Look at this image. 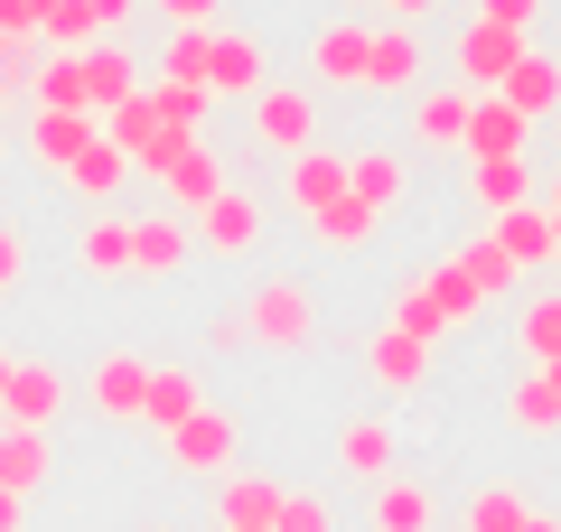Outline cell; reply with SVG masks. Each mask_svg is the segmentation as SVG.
Segmentation results:
<instances>
[{
  "mask_svg": "<svg viewBox=\"0 0 561 532\" xmlns=\"http://www.w3.org/2000/svg\"><path fill=\"white\" fill-rule=\"evenodd\" d=\"M234 317H243V336H253V346L300 355L309 336H319V290H309V280H290V271H262L253 290L234 299Z\"/></svg>",
  "mask_w": 561,
  "mask_h": 532,
  "instance_id": "6da1fadb",
  "label": "cell"
},
{
  "mask_svg": "<svg viewBox=\"0 0 561 532\" xmlns=\"http://www.w3.org/2000/svg\"><path fill=\"white\" fill-rule=\"evenodd\" d=\"M140 169L169 187V206H179V216H206V206L234 187V177H225V159L206 150V131H160L150 150H140Z\"/></svg>",
  "mask_w": 561,
  "mask_h": 532,
  "instance_id": "7a4b0ae2",
  "label": "cell"
},
{
  "mask_svg": "<svg viewBox=\"0 0 561 532\" xmlns=\"http://www.w3.org/2000/svg\"><path fill=\"white\" fill-rule=\"evenodd\" d=\"M253 140L280 159L319 150V84H262L253 94Z\"/></svg>",
  "mask_w": 561,
  "mask_h": 532,
  "instance_id": "3957f363",
  "label": "cell"
},
{
  "mask_svg": "<svg viewBox=\"0 0 561 532\" xmlns=\"http://www.w3.org/2000/svg\"><path fill=\"white\" fill-rule=\"evenodd\" d=\"M234 458H243V420L216 412V402L169 430V467H179V476H234Z\"/></svg>",
  "mask_w": 561,
  "mask_h": 532,
  "instance_id": "277c9868",
  "label": "cell"
},
{
  "mask_svg": "<svg viewBox=\"0 0 561 532\" xmlns=\"http://www.w3.org/2000/svg\"><path fill=\"white\" fill-rule=\"evenodd\" d=\"M524 47H534V38H515V28H496V20H478V10H468V28H459V47H449V66H459L468 94H496V84L515 76Z\"/></svg>",
  "mask_w": 561,
  "mask_h": 532,
  "instance_id": "5b68a950",
  "label": "cell"
},
{
  "mask_svg": "<svg viewBox=\"0 0 561 532\" xmlns=\"http://www.w3.org/2000/svg\"><path fill=\"white\" fill-rule=\"evenodd\" d=\"M262 84H272V57H262V38H243V28H216V47H206V94H216V103H253Z\"/></svg>",
  "mask_w": 561,
  "mask_h": 532,
  "instance_id": "8992f818",
  "label": "cell"
},
{
  "mask_svg": "<svg viewBox=\"0 0 561 532\" xmlns=\"http://www.w3.org/2000/svg\"><path fill=\"white\" fill-rule=\"evenodd\" d=\"M0 412L20 420V430H47V420L66 412V374L47 365V355H10V383H0Z\"/></svg>",
  "mask_w": 561,
  "mask_h": 532,
  "instance_id": "52a82bcc",
  "label": "cell"
},
{
  "mask_svg": "<svg viewBox=\"0 0 561 532\" xmlns=\"http://www.w3.org/2000/svg\"><path fill=\"white\" fill-rule=\"evenodd\" d=\"M84 393H94L103 420H140V402H150V355L103 346V355H94V374H84Z\"/></svg>",
  "mask_w": 561,
  "mask_h": 532,
  "instance_id": "ba28073f",
  "label": "cell"
},
{
  "mask_svg": "<svg viewBox=\"0 0 561 532\" xmlns=\"http://www.w3.org/2000/svg\"><path fill=\"white\" fill-rule=\"evenodd\" d=\"M459 159H534V122H524L515 103L478 94V103H468V140H459Z\"/></svg>",
  "mask_w": 561,
  "mask_h": 532,
  "instance_id": "9c48e42d",
  "label": "cell"
},
{
  "mask_svg": "<svg viewBox=\"0 0 561 532\" xmlns=\"http://www.w3.org/2000/svg\"><path fill=\"white\" fill-rule=\"evenodd\" d=\"M94 140H103V113H47V103H28V159L38 169H76Z\"/></svg>",
  "mask_w": 561,
  "mask_h": 532,
  "instance_id": "30bf717a",
  "label": "cell"
},
{
  "mask_svg": "<svg viewBox=\"0 0 561 532\" xmlns=\"http://www.w3.org/2000/svg\"><path fill=\"white\" fill-rule=\"evenodd\" d=\"M421 66H431V47H421V28H375V57H365V84L356 94H412L421 84Z\"/></svg>",
  "mask_w": 561,
  "mask_h": 532,
  "instance_id": "8fae6325",
  "label": "cell"
},
{
  "mask_svg": "<svg viewBox=\"0 0 561 532\" xmlns=\"http://www.w3.org/2000/svg\"><path fill=\"white\" fill-rule=\"evenodd\" d=\"M365 57H375V28L328 20L319 38H309V84H365Z\"/></svg>",
  "mask_w": 561,
  "mask_h": 532,
  "instance_id": "7c38bea8",
  "label": "cell"
},
{
  "mask_svg": "<svg viewBox=\"0 0 561 532\" xmlns=\"http://www.w3.org/2000/svg\"><path fill=\"white\" fill-rule=\"evenodd\" d=\"M468 197H478L486 216L542 206V169H534V159H468Z\"/></svg>",
  "mask_w": 561,
  "mask_h": 532,
  "instance_id": "4fadbf2b",
  "label": "cell"
},
{
  "mask_svg": "<svg viewBox=\"0 0 561 532\" xmlns=\"http://www.w3.org/2000/svg\"><path fill=\"white\" fill-rule=\"evenodd\" d=\"M131 271H140V280L187 271V216H179V206H160V216H131Z\"/></svg>",
  "mask_w": 561,
  "mask_h": 532,
  "instance_id": "5bb4252c",
  "label": "cell"
},
{
  "mask_svg": "<svg viewBox=\"0 0 561 532\" xmlns=\"http://www.w3.org/2000/svg\"><path fill=\"white\" fill-rule=\"evenodd\" d=\"M253 234H262V197H243V187H225V197L197 216V243L216 262H243V253H253Z\"/></svg>",
  "mask_w": 561,
  "mask_h": 532,
  "instance_id": "9a60e30c",
  "label": "cell"
},
{
  "mask_svg": "<svg viewBox=\"0 0 561 532\" xmlns=\"http://www.w3.org/2000/svg\"><path fill=\"white\" fill-rule=\"evenodd\" d=\"M47 476H57V449H47V430H20V420H0V495H38Z\"/></svg>",
  "mask_w": 561,
  "mask_h": 532,
  "instance_id": "2e32d148",
  "label": "cell"
},
{
  "mask_svg": "<svg viewBox=\"0 0 561 532\" xmlns=\"http://www.w3.org/2000/svg\"><path fill=\"white\" fill-rule=\"evenodd\" d=\"M365 374H375L393 402H412L421 383H431V346H421V336H402V327H383L375 346H365Z\"/></svg>",
  "mask_w": 561,
  "mask_h": 532,
  "instance_id": "e0dca14e",
  "label": "cell"
},
{
  "mask_svg": "<svg viewBox=\"0 0 561 532\" xmlns=\"http://www.w3.org/2000/svg\"><path fill=\"white\" fill-rule=\"evenodd\" d=\"M206 412V374L197 365H150V402H140V420H150V430H179V420H197Z\"/></svg>",
  "mask_w": 561,
  "mask_h": 532,
  "instance_id": "ac0fdd59",
  "label": "cell"
},
{
  "mask_svg": "<svg viewBox=\"0 0 561 532\" xmlns=\"http://www.w3.org/2000/svg\"><path fill=\"white\" fill-rule=\"evenodd\" d=\"M280 187H290V206H300V216H328V206L346 197V150H300L290 159V169H280Z\"/></svg>",
  "mask_w": 561,
  "mask_h": 532,
  "instance_id": "d6986e66",
  "label": "cell"
},
{
  "mask_svg": "<svg viewBox=\"0 0 561 532\" xmlns=\"http://www.w3.org/2000/svg\"><path fill=\"white\" fill-rule=\"evenodd\" d=\"M76 66H84V113H113L122 94H140V57L122 38H94Z\"/></svg>",
  "mask_w": 561,
  "mask_h": 532,
  "instance_id": "ffe728a7",
  "label": "cell"
},
{
  "mask_svg": "<svg viewBox=\"0 0 561 532\" xmlns=\"http://www.w3.org/2000/svg\"><path fill=\"white\" fill-rule=\"evenodd\" d=\"M496 103H515L524 122L561 113V57H552V47H524V57H515V76L496 84Z\"/></svg>",
  "mask_w": 561,
  "mask_h": 532,
  "instance_id": "44dd1931",
  "label": "cell"
},
{
  "mask_svg": "<svg viewBox=\"0 0 561 532\" xmlns=\"http://www.w3.org/2000/svg\"><path fill=\"white\" fill-rule=\"evenodd\" d=\"M76 262L94 280H122L131 271V216H113V206H94V216L76 224Z\"/></svg>",
  "mask_w": 561,
  "mask_h": 532,
  "instance_id": "7402d4cb",
  "label": "cell"
},
{
  "mask_svg": "<svg viewBox=\"0 0 561 532\" xmlns=\"http://www.w3.org/2000/svg\"><path fill=\"white\" fill-rule=\"evenodd\" d=\"M393 458H402V430H393V420H346V430H337V467L365 476V486H383Z\"/></svg>",
  "mask_w": 561,
  "mask_h": 532,
  "instance_id": "603a6c76",
  "label": "cell"
},
{
  "mask_svg": "<svg viewBox=\"0 0 561 532\" xmlns=\"http://www.w3.org/2000/svg\"><path fill=\"white\" fill-rule=\"evenodd\" d=\"M280 495H290V486H272L262 467H234V476H225V495H216V513H225V532H272Z\"/></svg>",
  "mask_w": 561,
  "mask_h": 532,
  "instance_id": "cb8c5ba5",
  "label": "cell"
},
{
  "mask_svg": "<svg viewBox=\"0 0 561 532\" xmlns=\"http://www.w3.org/2000/svg\"><path fill=\"white\" fill-rule=\"evenodd\" d=\"M402 187H412V159H402V150H346V197H356V206L383 216Z\"/></svg>",
  "mask_w": 561,
  "mask_h": 532,
  "instance_id": "d4e9b609",
  "label": "cell"
},
{
  "mask_svg": "<svg viewBox=\"0 0 561 532\" xmlns=\"http://www.w3.org/2000/svg\"><path fill=\"white\" fill-rule=\"evenodd\" d=\"M486 243H496L515 271H542L552 262V216L542 206H515V216H486Z\"/></svg>",
  "mask_w": 561,
  "mask_h": 532,
  "instance_id": "484cf974",
  "label": "cell"
},
{
  "mask_svg": "<svg viewBox=\"0 0 561 532\" xmlns=\"http://www.w3.org/2000/svg\"><path fill=\"white\" fill-rule=\"evenodd\" d=\"M468 103H478L468 84H431V94L412 103V131H421V150H459V140H468Z\"/></svg>",
  "mask_w": 561,
  "mask_h": 532,
  "instance_id": "4316f807",
  "label": "cell"
},
{
  "mask_svg": "<svg viewBox=\"0 0 561 532\" xmlns=\"http://www.w3.org/2000/svg\"><path fill=\"white\" fill-rule=\"evenodd\" d=\"M431 523H440V495L421 476H383L375 486V532H431Z\"/></svg>",
  "mask_w": 561,
  "mask_h": 532,
  "instance_id": "83f0119b",
  "label": "cell"
},
{
  "mask_svg": "<svg viewBox=\"0 0 561 532\" xmlns=\"http://www.w3.org/2000/svg\"><path fill=\"white\" fill-rule=\"evenodd\" d=\"M505 430H524V439L561 430V383H552V365H534V374L505 393Z\"/></svg>",
  "mask_w": 561,
  "mask_h": 532,
  "instance_id": "f1b7e54d",
  "label": "cell"
},
{
  "mask_svg": "<svg viewBox=\"0 0 561 532\" xmlns=\"http://www.w3.org/2000/svg\"><path fill=\"white\" fill-rule=\"evenodd\" d=\"M57 177H66V187H76L84 206H113V197H122V177H131V159H122L113 140H94V150H84L76 169H57Z\"/></svg>",
  "mask_w": 561,
  "mask_h": 532,
  "instance_id": "f546056e",
  "label": "cell"
},
{
  "mask_svg": "<svg viewBox=\"0 0 561 532\" xmlns=\"http://www.w3.org/2000/svg\"><path fill=\"white\" fill-rule=\"evenodd\" d=\"M375 206H356V197H337L328 206V216H309V243H319V253H365V243H375Z\"/></svg>",
  "mask_w": 561,
  "mask_h": 532,
  "instance_id": "4dcf8cb0",
  "label": "cell"
},
{
  "mask_svg": "<svg viewBox=\"0 0 561 532\" xmlns=\"http://www.w3.org/2000/svg\"><path fill=\"white\" fill-rule=\"evenodd\" d=\"M449 262L468 271V290H478V299H515V290H524V271H515V262H505V253H496L486 234H478V243H459Z\"/></svg>",
  "mask_w": 561,
  "mask_h": 532,
  "instance_id": "1f68e13d",
  "label": "cell"
},
{
  "mask_svg": "<svg viewBox=\"0 0 561 532\" xmlns=\"http://www.w3.org/2000/svg\"><path fill=\"white\" fill-rule=\"evenodd\" d=\"M515 346L534 355V365H561V290H534L515 317Z\"/></svg>",
  "mask_w": 561,
  "mask_h": 532,
  "instance_id": "d6a6232c",
  "label": "cell"
},
{
  "mask_svg": "<svg viewBox=\"0 0 561 532\" xmlns=\"http://www.w3.org/2000/svg\"><path fill=\"white\" fill-rule=\"evenodd\" d=\"M103 140H113V150H122V159L140 169V150L160 140V113H150V94H122L113 113H103Z\"/></svg>",
  "mask_w": 561,
  "mask_h": 532,
  "instance_id": "836d02e7",
  "label": "cell"
},
{
  "mask_svg": "<svg viewBox=\"0 0 561 532\" xmlns=\"http://www.w3.org/2000/svg\"><path fill=\"white\" fill-rule=\"evenodd\" d=\"M383 327L421 336V346H440V336H449V317H440V299H431V280H402V290H393V317H383Z\"/></svg>",
  "mask_w": 561,
  "mask_h": 532,
  "instance_id": "e575fe53",
  "label": "cell"
},
{
  "mask_svg": "<svg viewBox=\"0 0 561 532\" xmlns=\"http://www.w3.org/2000/svg\"><path fill=\"white\" fill-rule=\"evenodd\" d=\"M140 94H150L160 131H206V113H216V94H206V84H140Z\"/></svg>",
  "mask_w": 561,
  "mask_h": 532,
  "instance_id": "d590c367",
  "label": "cell"
},
{
  "mask_svg": "<svg viewBox=\"0 0 561 532\" xmlns=\"http://www.w3.org/2000/svg\"><path fill=\"white\" fill-rule=\"evenodd\" d=\"M206 47H216V28H169L160 76H150V84H206Z\"/></svg>",
  "mask_w": 561,
  "mask_h": 532,
  "instance_id": "8d00e7d4",
  "label": "cell"
},
{
  "mask_svg": "<svg viewBox=\"0 0 561 532\" xmlns=\"http://www.w3.org/2000/svg\"><path fill=\"white\" fill-rule=\"evenodd\" d=\"M524 513H534V505H524V495L505 486V476H496V486H478V495H468V532H515Z\"/></svg>",
  "mask_w": 561,
  "mask_h": 532,
  "instance_id": "74e56055",
  "label": "cell"
},
{
  "mask_svg": "<svg viewBox=\"0 0 561 532\" xmlns=\"http://www.w3.org/2000/svg\"><path fill=\"white\" fill-rule=\"evenodd\" d=\"M421 280H431V299H440V317H449V327H468V317L486 309V299L468 290V271H459V262H440V271H421Z\"/></svg>",
  "mask_w": 561,
  "mask_h": 532,
  "instance_id": "f35d334b",
  "label": "cell"
},
{
  "mask_svg": "<svg viewBox=\"0 0 561 532\" xmlns=\"http://www.w3.org/2000/svg\"><path fill=\"white\" fill-rule=\"evenodd\" d=\"M38 66H47L38 38H10V28H0V94H28V84H38Z\"/></svg>",
  "mask_w": 561,
  "mask_h": 532,
  "instance_id": "ab89813d",
  "label": "cell"
},
{
  "mask_svg": "<svg viewBox=\"0 0 561 532\" xmlns=\"http://www.w3.org/2000/svg\"><path fill=\"white\" fill-rule=\"evenodd\" d=\"M272 532H337V513H328V495H280Z\"/></svg>",
  "mask_w": 561,
  "mask_h": 532,
  "instance_id": "60d3db41",
  "label": "cell"
},
{
  "mask_svg": "<svg viewBox=\"0 0 561 532\" xmlns=\"http://www.w3.org/2000/svg\"><path fill=\"white\" fill-rule=\"evenodd\" d=\"M478 20H496V28H515V38H534L542 0H478Z\"/></svg>",
  "mask_w": 561,
  "mask_h": 532,
  "instance_id": "b9f144b4",
  "label": "cell"
},
{
  "mask_svg": "<svg viewBox=\"0 0 561 532\" xmlns=\"http://www.w3.org/2000/svg\"><path fill=\"white\" fill-rule=\"evenodd\" d=\"M84 20H94V38H122L140 20V0H84Z\"/></svg>",
  "mask_w": 561,
  "mask_h": 532,
  "instance_id": "7bdbcfd3",
  "label": "cell"
},
{
  "mask_svg": "<svg viewBox=\"0 0 561 532\" xmlns=\"http://www.w3.org/2000/svg\"><path fill=\"white\" fill-rule=\"evenodd\" d=\"M150 10H160L169 28H216V10H225V0H150Z\"/></svg>",
  "mask_w": 561,
  "mask_h": 532,
  "instance_id": "ee69618b",
  "label": "cell"
},
{
  "mask_svg": "<svg viewBox=\"0 0 561 532\" xmlns=\"http://www.w3.org/2000/svg\"><path fill=\"white\" fill-rule=\"evenodd\" d=\"M47 10H57V0H0V28H10V38H38Z\"/></svg>",
  "mask_w": 561,
  "mask_h": 532,
  "instance_id": "f6af8a7d",
  "label": "cell"
},
{
  "mask_svg": "<svg viewBox=\"0 0 561 532\" xmlns=\"http://www.w3.org/2000/svg\"><path fill=\"white\" fill-rule=\"evenodd\" d=\"M20 280H28V243H20V234H10V224H0V299L20 290Z\"/></svg>",
  "mask_w": 561,
  "mask_h": 532,
  "instance_id": "bcb514c9",
  "label": "cell"
},
{
  "mask_svg": "<svg viewBox=\"0 0 561 532\" xmlns=\"http://www.w3.org/2000/svg\"><path fill=\"white\" fill-rule=\"evenodd\" d=\"M234 346H253V336H243L234 309H216V317H206V355H234Z\"/></svg>",
  "mask_w": 561,
  "mask_h": 532,
  "instance_id": "7dc6e473",
  "label": "cell"
},
{
  "mask_svg": "<svg viewBox=\"0 0 561 532\" xmlns=\"http://www.w3.org/2000/svg\"><path fill=\"white\" fill-rule=\"evenodd\" d=\"M383 10H402V28H421V10H440V0H383Z\"/></svg>",
  "mask_w": 561,
  "mask_h": 532,
  "instance_id": "c3c4849f",
  "label": "cell"
},
{
  "mask_svg": "<svg viewBox=\"0 0 561 532\" xmlns=\"http://www.w3.org/2000/svg\"><path fill=\"white\" fill-rule=\"evenodd\" d=\"M20 513H28V505H20V495H0V532H20Z\"/></svg>",
  "mask_w": 561,
  "mask_h": 532,
  "instance_id": "681fc988",
  "label": "cell"
},
{
  "mask_svg": "<svg viewBox=\"0 0 561 532\" xmlns=\"http://www.w3.org/2000/svg\"><path fill=\"white\" fill-rule=\"evenodd\" d=\"M515 532H561V513H524V523Z\"/></svg>",
  "mask_w": 561,
  "mask_h": 532,
  "instance_id": "f907efd6",
  "label": "cell"
},
{
  "mask_svg": "<svg viewBox=\"0 0 561 532\" xmlns=\"http://www.w3.org/2000/svg\"><path fill=\"white\" fill-rule=\"evenodd\" d=\"M0 383H10V346H0Z\"/></svg>",
  "mask_w": 561,
  "mask_h": 532,
  "instance_id": "816d5d0a",
  "label": "cell"
},
{
  "mask_svg": "<svg viewBox=\"0 0 561 532\" xmlns=\"http://www.w3.org/2000/svg\"><path fill=\"white\" fill-rule=\"evenodd\" d=\"M0 113H10V94H0Z\"/></svg>",
  "mask_w": 561,
  "mask_h": 532,
  "instance_id": "f5cc1de1",
  "label": "cell"
}]
</instances>
